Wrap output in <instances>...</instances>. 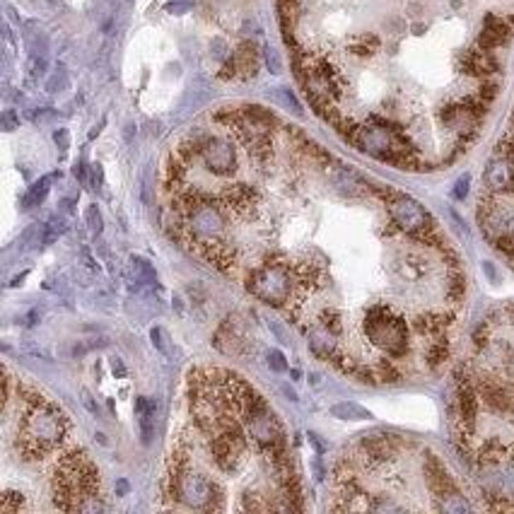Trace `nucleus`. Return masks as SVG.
<instances>
[{
    "label": "nucleus",
    "instance_id": "obj_4",
    "mask_svg": "<svg viewBox=\"0 0 514 514\" xmlns=\"http://www.w3.org/2000/svg\"><path fill=\"white\" fill-rule=\"evenodd\" d=\"M179 500L184 502L186 507L206 510V512H218L225 507L218 483H213L208 476H203V473H194L191 469L186 471L184 481H181Z\"/></svg>",
    "mask_w": 514,
    "mask_h": 514
},
{
    "label": "nucleus",
    "instance_id": "obj_36",
    "mask_svg": "<svg viewBox=\"0 0 514 514\" xmlns=\"http://www.w3.org/2000/svg\"><path fill=\"white\" fill-rule=\"evenodd\" d=\"M150 338H153V346L160 350V353H167V346H165V334H162V329H153V334H150Z\"/></svg>",
    "mask_w": 514,
    "mask_h": 514
},
{
    "label": "nucleus",
    "instance_id": "obj_15",
    "mask_svg": "<svg viewBox=\"0 0 514 514\" xmlns=\"http://www.w3.org/2000/svg\"><path fill=\"white\" fill-rule=\"evenodd\" d=\"M235 58V66H237V78H254L256 73H259V66H261V56L259 51H256V46L251 42H242L237 46V51L232 54Z\"/></svg>",
    "mask_w": 514,
    "mask_h": 514
},
{
    "label": "nucleus",
    "instance_id": "obj_25",
    "mask_svg": "<svg viewBox=\"0 0 514 514\" xmlns=\"http://www.w3.org/2000/svg\"><path fill=\"white\" fill-rule=\"evenodd\" d=\"M22 505H25V498L17 493H5L3 495V502H0V512L3 514H15L22 510Z\"/></svg>",
    "mask_w": 514,
    "mask_h": 514
},
{
    "label": "nucleus",
    "instance_id": "obj_38",
    "mask_svg": "<svg viewBox=\"0 0 514 514\" xmlns=\"http://www.w3.org/2000/svg\"><path fill=\"white\" fill-rule=\"evenodd\" d=\"M17 126H20V119L15 116V112H5L3 114V128H5V131H15Z\"/></svg>",
    "mask_w": 514,
    "mask_h": 514
},
{
    "label": "nucleus",
    "instance_id": "obj_34",
    "mask_svg": "<svg viewBox=\"0 0 514 514\" xmlns=\"http://www.w3.org/2000/svg\"><path fill=\"white\" fill-rule=\"evenodd\" d=\"M90 174H92V189L99 191V189H102V184H104V169H102V165H92Z\"/></svg>",
    "mask_w": 514,
    "mask_h": 514
},
{
    "label": "nucleus",
    "instance_id": "obj_44",
    "mask_svg": "<svg viewBox=\"0 0 514 514\" xmlns=\"http://www.w3.org/2000/svg\"><path fill=\"white\" fill-rule=\"evenodd\" d=\"M83 401H85V406L90 408V413H95V416H97V406H95V401H92L90 391H83Z\"/></svg>",
    "mask_w": 514,
    "mask_h": 514
},
{
    "label": "nucleus",
    "instance_id": "obj_17",
    "mask_svg": "<svg viewBox=\"0 0 514 514\" xmlns=\"http://www.w3.org/2000/svg\"><path fill=\"white\" fill-rule=\"evenodd\" d=\"M425 360H428L430 370H437L440 365H445L449 360V336H440L432 338L428 343V353H425Z\"/></svg>",
    "mask_w": 514,
    "mask_h": 514
},
{
    "label": "nucleus",
    "instance_id": "obj_41",
    "mask_svg": "<svg viewBox=\"0 0 514 514\" xmlns=\"http://www.w3.org/2000/svg\"><path fill=\"white\" fill-rule=\"evenodd\" d=\"M191 5L189 3H169L167 5V13H174V15H181L184 10H189Z\"/></svg>",
    "mask_w": 514,
    "mask_h": 514
},
{
    "label": "nucleus",
    "instance_id": "obj_33",
    "mask_svg": "<svg viewBox=\"0 0 514 514\" xmlns=\"http://www.w3.org/2000/svg\"><path fill=\"white\" fill-rule=\"evenodd\" d=\"M46 73V58L44 56H32V66H29V75L37 78V75Z\"/></svg>",
    "mask_w": 514,
    "mask_h": 514
},
{
    "label": "nucleus",
    "instance_id": "obj_18",
    "mask_svg": "<svg viewBox=\"0 0 514 514\" xmlns=\"http://www.w3.org/2000/svg\"><path fill=\"white\" fill-rule=\"evenodd\" d=\"M131 268H133V273H136V283H140V285H155L157 283V273H155L153 264H150L148 259H143V256H133Z\"/></svg>",
    "mask_w": 514,
    "mask_h": 514
},
{
    "label": "nucleus",
    "instance_id": "obj_3",
    "mask_svg": "<svg viewBox=\"0 0 514 514\" xmlns=\"http://www.w3.org/2000/svg\"><path fill=\"white\" fill-rule=\"evenodd\" d=\"M247 290L254 297H259L261 302L271 307H285L292 297V271H285V268H273L261 264L259 268L247 276Z\"/></svg>",
    "mask_w": 514,
    "mask_h": 514
},
{
    "label": "nucleus",
    "instance_id": "obj_1",
    "mask_svg": "<svg viewBox=\"0 0 514 514\" xmlns=\"http://www.w3.org/2000/svg\"><path fill=\"white\" fill-rule=\"evenodd\" d=\"M66 432H68V418L63 416V411L56 403L44 401L27 411L25 423L20 428L17 449H20L25 461L44 459L56 445H61Z\"/></svg>",
    "mask_w": 514,
    "mask_h": 514
},
{
    "label": "nucleus",
    "instance_id": "obj_6",
    "mask_svg": "<svg viewBox=\"0 0 514 514\" xmlns=\"http://www.w3.org/2000/svg\"><path fill=\"white\" fill-rule=\"evenodd\" d=\"M186 227H189V235L194 244L220 239L225 230V208L213 203V198H210V201H206L201 208H196L186 218Z\"/></svg>",
    "mask_w": 514,
    "mask_h": 514
},
{
    "label": "nucleus",
    "instance_id": "obj_10",
    "mask_svg": "<svg viewBox=\"0 0 514 514\" xmlns=\"http://www.w3.org/2000/svg\"><path fill=\"white\" fill-rule=\"evenodd\" d=\"M461 70L466 75H473V78H495L500 73V63L498 58L493 56V51H486L481 46H476L473 51H469L464 58H461Z\"/></svg>",
    "mask_w": 514,
    "mask_h": 514
},
{
    "label": "nucleus",
    "instance_id": "obj_12",
    "mask_svg": "<svg viewBox=\"0 0 514 514\" xmlns=\"http://www.w3.org/2000/svg\"><path fill=\"white\" fill-rule=\"evenodd\" d=\"M198 251L203 254V259L208 261L210 266H215L218 271L230 273L237 264V251L235 247H230L223 239H210V242H198L196 244Z\"/></svg>",
    "mask_w": 514,
    "mask_h": 514
},
{
    "label": "nucleus",
    "instance_id": "obj_22",
    "mask_svg": "<svg viewBox=\"0 0 514 514\" xmlns=\"http://www.w3.org/2000/svg\"><path fill=\"white\" fill-rule=\"evenodd\" d=\"M331 413H334L336 418H346V420H367V418H372L370 413L365 411V408L355 406V403H338V406L331 408Z\"/></svg>",
    "mask_w": 514,
    "mask_h": 514
},
{
    "label": "nucleus",
    "instance_id": "obj_2",
    "mask_svg": "<svg viewBox=\"0 0 514 514\" xmlns=\"http://www.w3.org/2000/svg\"><path fill=\"white\" fill-rule=\"evenodd\" d=\"M362 329H365L367 341L391 360L406 358L411 350V334H408L406 319L399 317L389 305H372L367 309Z\"/></svg>",
    "mask_w": 514,
    "mask_h": 514
},
{
    "label": "nucleus",
    "instance_id": "obj_9",
    "mask_svg": "<svg viewBox=\"0 0 514 514\" xmlns=\"http://www.w3.org/2000/svg\"><path fill=\"white\" fill-rule=\"evenodd\" d=\"M486 186L493 196L498 194H514V165L505 157L495 155L486 167Z\"/></svg>",
    "mask_w": 514,
    "mask_h": 514
},
{
    "label": "nucleus",
    "instance_id": "obj_8",
    "mask_svg": "<svg viewBox=\"0 0 514 514\" xmlns=\"http://www.w3.org/2000/svg\"><path fill=\"white\" fill-rule=\"evenodd\" d=\"M423 469H425V478H428V486L437 498L447 500V498H452V495H459L457 481H454L452 473L447 471V466L442 464L435 454H425Z\"/></svg>",
    "mask_w": 514,
    "mask_h": 514
},
{
    "label": "nucleus",
    "instance_id": "obj_46",
    "mask_svg": "<svg viewBox=\"0 0 514 514\" xmlns=\"http://www.w3.org/2000/svg\"><path fill=\"white\" fill-rule=\"evenodd\" d=\"M483 268H486V273H488L490 280H498V273H495V268H493V264H490V261H486V264H483Z\"/></svg>",
    "mask_w": 514,
    "mask_h": 514
},
{
    "label": "nucleus",
    "instance_id": "obj_26",
    "mask_svg": "<svg viewBox=\"0 0 514 514\" xmlns=\"http://www.w3.org/2000/svg\"><path fill=\"white\" fill-rule=\"evenodd\" d=\"M85 218H87V227H90L95 235H102V230H104V220H102V213H99V208L97 206H90L87 208V213H85Z\"/></svg>",
    "mask_w": 514,
    "mask_h": 514
},
{
    "label": "nucleus",
    "instance_id": "obj_13",
    "mask_svg": "<svg viewBox=\"0 0 514 514\" xmlns=\"http://www.w3.org/2000/svg\"><path fill=\"white\" fill-rule=\"evenodd\" d=\"M305 334L309 338V348H312V353L317 355L319 360H334L336 355H338V346H336V336L331 334L329 329H324V326L319 324H314V326H309V329H305Z\"/></svg>",
    "mask_w": 514,
    "mask_h": 514
},
{
    "label": "nucleus",
    "instance_id": "obj_28",
    "mask_svg": "<svg viewBox=\"0 0 514 514\" xmlns=\"http://www.w3.org/2000/svg\"><path fill=\"white\" fill-rule=\"evenodd\" d=\"M278 97H280V102L285 104V107H290L295 114H302V107H300V102L295 99V95H292L290 90H285V87H278Z\"/></svg>",
    "mask_w": 514,
    "mask_h": 514
},
{
    "label": "nucleus",
    "instance_id": "obj_39",
    "mask_svg": "<svg viewBox=\"0 0 514 514\" xmlns=\"http://www.w3.org/2000/svg\"><path fill=\"white\" fill-rule=\"evenodd\" d=\"M73 177H75V179H80V181H83V184L87 181V167H85V162H83V160L75 162V165H73Z\"/></svg>",
    "mask_w": 514,
    "mask_h": 514
},
{
    "label": "nucleus",
    "instance_id": "obj_11",
    "mask_svg": "<svg viewBox=\"0 0 514 514\" xmlns=\"http://www.w3.org/2000/svg\"><path fill=\"white\" fill-rule=\"evenodd\" d=\"M514 27L510 20H505V17H495V15H488L486 22H483V29L481 34H478V44L481 49L486 51H495L498 46L507 44L512 37Z\"/></svg>",
    "mask_w": 514,
    "mask_h": 514
},
{
    "label": "nucleus",
    "instance_id": "obj_48",
    "mask_svg": "<svg viewBox=\"0 0 514 514\" xmlns=\"http://www.w3.org/2000/svg\"><path fill=\"white\" fill-rule=\"evenodd\" d=\"M27 278V273H22V276H17L15 280H13V288H15V285H20L22 283V280H25Z\"/></svg>",
    "mask_w": 514,
    "mask_h": 514
},
{
    "label": "nucleus",
    "instance_id": "obj_29",
    "mask_svg": "<svg viewBox=\"0 0 514 514\" xmlns=\"http://www.w3.org/2000/svg\"><path fill=\"white\" fill-rule=\"evenodd\" d=\"M469 186H471V177L469 174H464V177H459V181L454 184L452 196L457 198V201H464V198L469 196Z\"/></svg>",
    "mask_w": 514,
    "mask_h": 514
},
{
    "label": "nucleus",
    "instance_id": "obj_30",
    "mask_svg": "<svg viewBox=\"0 0 514 514\" xmlns=\"http://www.w3.org/2000/svg\"><path fill=\"white\" fill-rule=\"evenodd\" d=\"M259 495H254V493H247V498H244V510H254V512H266V510H271V505H266V502H261V500H256Z\"/></svg>",
    "mask_w": 514,
    "mask_h": 514
},
{
    "label": "nucleus",
    "instance_id": "obj_43",
    "mask_svg": "<svg viewBox=\"0 0 514 514\" xmlns=\"http://www.w3.org/2000/svg\"><path fill=\"white\" fill-rule=\"evenodd\" d=\"M321 457V454H319ZM314 459V473H317V481H324V476H326V471H324V466H321V459Z\"/></svg>",
    "mask_w": 514,
    "mask_h": 514
},
{
    "label": "nucleus",
    "instance_id": "obj_42",
    "mask_svg": "<svg viewBox=\"0 0 514 514\" xmlns=\"http://www.w3.org/2000/svg\"><path fill=\"white\" fill-rule=\"evenodd\" d=\"M112 370H114L116 377H126V367H124V362H121L119 358L112 360Z\"/></svg>",
    "mask_w": 514,
    "mask_h": 514
},
{
    "label": "nucleus",
    "instance_id": "obj_20",
    "mask_svg": "<svg viewBox=\"0 0 514 514\" xmlns=\"http://www.w3.org/2000/svg\"><path fill=\"white\" fill-rule=\"evenodd\" d=\"M377 49H379V39L375 37V34H362V37H355L353 44H350V51L360 58L372 56Z\"/></svg>",
    "mask_w": 514,
    "mask_h": 514
},
{
    "label": "nucleus",
    "instance_id": "obj_40",
    "mask_svg": "<svg viewBox=\"0 0 514 514\" xmlns=\"http://www.w3.org/2000/svg\"><path fill=\"white\" fill-rule=\"evenodd\" d=\"M307 437H309V442L314 445V449H317V454H326V449H329V447H326L324 442H321V437L317 435V432H309Z\"/></svg>",
    "mask_w": 514,
    "mask_h": 514
},
{
    "label": "nucleus",
    "instance_id": "obj_47",
    "mask_svg": "<svg viewBox=\"0 0 514 514\" xmlns=\"http://www.w3.org/2000/svg\"><path fill=\"white\" fill-rule=\"evenodd\" d=\"M61 206H63V210H66V213H70V210H73V201H63Z\"/></svg>",
    "mask_w": 514,
    "mask_h": 514
},
{
    "label": "nucleus",
    "instance_id": "obj_7",
    "mask_svg": "<svg viewBox=\"0 0 514 514\" xmlns=\"http://www.w3.org/2000/svg\"><path fill=\"white\" fill-rule=\"evenodd\" d=\"M201 160L213 174H218V177H230V174H235V169H237V150H235V145H232V140L208 136V140L201 148Z\"/></svg>",
    "mask_w": 514,
    "mask_h": 514
},
{
    "label": "nucleus",
    "instance_id": "obj_32",
    "mask_svg": "<svg viewBox=\"0 0 514 514\" xmlns=\"http://www.w3.org/2000/svg\"><path fill=\"white\" fill-rule=\"evenodd\" d=\"M46 87H49V92H56L58 87H66V68L58 66V68H56V75H54V78H51V83L46 85Z\"/></svg>",
    "mask_w": 514,
    "mask_h": 514
},
{
    "label": "nucleus",
    "instance_id": "obj_35",
    "mask_svg": "<svg viewBox=\"0 0 514 514\" xmlns=\"http://www.w3.org/2000/svg\"><path fill=\"white\" fill-rule=\"evenodd\" d=\"M54 143L58 145V148L63 150V153H66V150H68V145H70V140H68V131H66V128H58V131L54 133Z\"/></svg>",
    "mask_w": 514,
    "mask_h": 514
},
{
    "label": "nucleus",
    "instance_id": "obj_5",
    "mask_svg": "<svg viewBox=\"0 0 514 514\" xmlns=\"http://www.w3.org/2000/svg\"><path fill=\"white\" fill-rule=\"evenodd\" d=\"M387 210L394 220V225H399L408 237L420 235V232L435 230V220L432 215L425 210L416 198L406 196V194H396L391 201L387 203Z\"/></svg>",
    "mask_w": 514,
    "mask_h": 514
},
{
    "label": "nucleus",
    "instance_id": "obj_31",
    "mask_svg": "<svg viewBox=\"0 0 514 514\" xmlns=\"http://www.w3.org/2000/svg\"><path fill=\"white\" fill-rule=\"evenodd\" d=\"M264 58H266V66L271 68V73L278 75L280 73V58H278L276 51L271 49V46H266V49H264Z\"/></svg>",
    "mask_w": 514,
    "mask_h": 514
},
{
    "label": "nucleus",
    "instance_id": "obj_23",
    "mask_svg": "<svg viewBox=\"0 0 514 514\" xmlns=\"http://www.w3.org/2000/svg\"><path fill=\"white\" fill-rule=\"evenodd\" d=\"M319 324L324 326V329H329L334 336L343 334V317H341V312L334 309V307H329V309H324V312H321Z\"/></svg>",
    "mask_w": 514,
    "mask_h": 514
},
{
    "label": "nucleus",
    "instance_id": "obj_19",
    "mask_svg": "<svg viewBox=\"0 0 514 514\" xmlns=\"http://www.w3.org/2000/svg\"><path fill=\"white\" fill-rule=\"evenodd\" d=\"M375 372H377V384H399L403 379V372L391 358L379 362L375 367Z\"/></svg>",
    "mask_w": 514,
    "mask_h": 514
},
{
    "label": "nucleus",
    "instance_id": "obj_45",
    "mask_svg": "<svg viewBox=\"0 0 514 514\" xmlns=\"http://www.w3.org/2000/svg\"><path fill=\"white\" fill-rule=\"evenodd\" d=\"M280 389H283V394L288 396L290 401H297V391H295V389H290L288 384H283V387H280Z\"/></svg>",
    "mask_w": 514,
    "mask_h": 514
},
{
    "label": "nucleus",
    "instance_id": "obj_37",
    "mask_svg": "<svg viewBox=\"0 0 514 514\" xmlns=\"http://www.w3.org/2000/svg\"><path fill=\"white\" fill-rule=\"evenodd\" d=\"M473 343H476V348H486L488 346V326H481V329L473 334Z\"/></svg>",
    "mask_w": 514,
    "mask_h": 514
},
{
    "label": "nucleus",
    "instance_id": "obj_24",
    "mask_svg": "<svg viewBox=\"0 0 514 514\" xmlns=\"http://www.w3.org/2000/svg\"><path fill=\"white\" fill-rule=\"evenodd\" d=\"M66 230L68 227H66V223H63V218H51L49 223L44 225V244L56 242V239L61 237Z\"/></svg>",
    "mask_w": 514,
    "mask_h": 514
},
{
    "label": "nucleus",
    "instance_id": "obj_16",
    "mask_svg": "<svg viewBox=\"0 0 514 514\" xmlns=\"http://www.w3.org/2000/svg\"><path fill=\"white\" fill-rule=\"evenodd\" d=\"M136 413L140 418V432H143V445H150L155 435V413H157V403L138 396L136 399Z\"/></svg>",
    "mask_w": 514,
    "mask_h": 514
},
{
    "label": "nucleus",
    "instance_id": "obj_21",
    "mask_svg": "<svg viewBox=\"0 0 514 514\" xmlns=\"http://www.w3.org/2000/svg\"><path fill=\"white\" fill-rule=\"evenodd\" d=\"M49 189H51V177H42L37 184L32 186V189H29V194L22 198V206H25V208L39 206V203L46 198V194H49Z\"/></svg>",
    "mask_w": 514,
    "mask_h": 514
},
{
    "label": "nucleus",
    "instance_id": "obj_14",
    "mask_svg": "<svg viewBox=\"0 0 514 514\" xmlns=\"http://www.w3.org/2000/svg\"><path fill=\"white\" fill-rule=\"evenodd\" d=\"M210 454H213V461L218 464L220 471H235L244 449H239L237 445H232L230 440H225L223 435L215 432V435H210Z\"/></svg>",
    "mask_w": 514,
    "mask_h": 514
},
{
    "label": "nucleus",
    "instance_id": "obj_27",
    "mask_svg": "<svg viewBox=\"0 0 514 514\" xmlns=\"http://www.w3.org/2000/svg\"><path fill=\"white\" fill-rule=\"evenodd\" d=\"M266 360L273 372H288V362H285V355L280 353V350H271V353L266 355Z\"/></svg>",
    "mask_w": 514,
    "mask_h": 514
}]
</instances>
